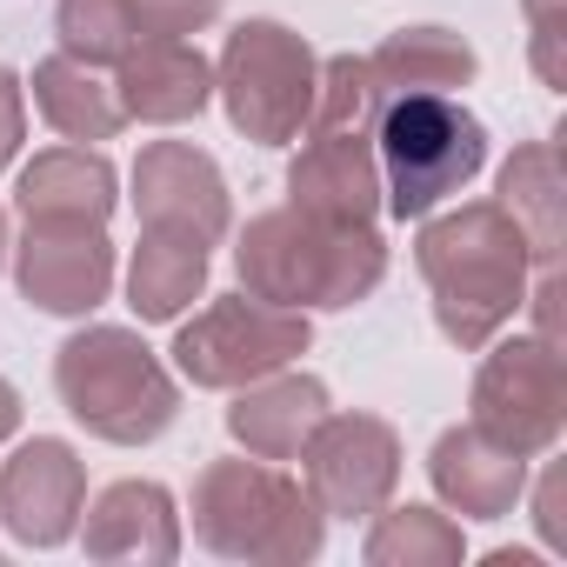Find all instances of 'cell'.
I'll return each mask as SVG.
<instances>
[{"mask_svg":"<svg viewBox=\"0 0 567 567\" xmlns=\"http://www.w3.org/2000/svg\"><path fill=\"white\" fill-rule=\"evenodd\" d=\"M87 554H174V501L161 481H121L94 501Z\"/></svg>","mask_w":567,"mask_h":567,"instance_id":"obj_19","label":"cell"},{"mask_svg":"<svg viewBox=\"0 0 567 567\" xmlns=\"http://www.w3.org/2000/svg\"><path fill=\"white\" fill-rule=\"evenodd\" d=\"M421 547H434V554H454L461 540H454V534L434 520V507H401V514H394V520L374 534V547H368V554H374V560H394V554H421Z\"/></svg>","mask_w":567,"mask_h":567,"instance_id":"obj_26","label":"cell"},{"mask_svg":"<svg viewBox=\"0 0 567 567\" xmlns=\"http://www.w3.org/2000/svg\"><path fill=\"white\" fill-rule=\"evenodd\" d=\"M54 381H61L68 414L87 434L121 441V447L154 441L174 421V408H181L167 368L127 328H87V334H74L61 348V361H54Z\"/></svg>","mask_w":567,"mask_h":567,"instance_id":"obj_4","label":"cell"},{"mask_svg":"<svg viewBox=\"0 0 567 567\" xmlns=\"http://www.w3.org/2000/svg\"><path fill=\"white\" fill-rule=\"evenodd\" d=\"M308 454V487L328 514H368L388 501L394 474H401V447L381 421L368 414H321L315 434L301 441Z\"/></svg>","mask_w":567,"mask_h":567,"instance_id":"obj_8","label":"cell"},{"mask_svg":"<svg viewBox=\"0 0 567 567\" xmlns=\"http://www.w3.org/2000/svg\"><path fill=\"white\" fill-rule=\"evenodd\" d=\"M328 414V388L295 374V381H267V388H247L234 408H227V427L247 454L260 461H288L301 454V441L315 434V421Z\"/></svg>","mask_w":567,"mask_h":567,"instance_id":"obj_17","label":"cell"},{"mask_svg":"<svg viewBox=\"0 0 567 567\" xmlns=\"http://www.w3.org/2000/svg\"><path fill=\"white\" fill-rule=\"evenodd\" d=\"M0 247H8V220H0Z\"/></svg>","mask_w":567,"mask_h":567,"instance_id":"obj_29","label":"cell"},{"mask_svg":"<svg viewBox=\"0 0 567 567\" xmlns=\"http://www.w3.org/2000/svg\"><path fill=\"white\" fill-rule=\"evenodd\" d=\"M127 8H134L141 41H181V34H200L220 14V0H127Z\"/></svg>","mask_w":567,"mask_h":567,"instance_id":"obj_25","label":"cell"},{"mask_svg":"<svg viewBox=\"0 0 567 567\" xmlns=\"http://www.w3.org/2000/svg\"><path fill=\"white\" fill-rule=\"evenodd\" d=\"M481 434H494L501 447L527 454V447H547L554 427H560V374H554V348H501L481 374Z\"/></svg>","mask_w":567,"mask_h":567,"instance_id":"obj_10","label":"cell"},{"mask_svg":"<svg viewBox=\"0 0 567 567\" xmlns=\"http://www.w3.org/2000/svg\"><path fill=\"white\" fill-rule=\"evenodd\" d=\"M288 194L315 220L368 227V214L381 207V167H374L368 141H354V134H308V147L288 174Z\"/></svg>","mask_w":567,"mask_h":567,"instance_id":"obj_13","label":"cell"},{"mask_svg":"<svg viewBox=\"0 0 567 567\" xmlns=\"http://www.w3.org/2000/svg\"><path fill=\"white\" fill-rule=\"evenodd\" d=\"M14 421H21V394H14L8 381H0V441L14 434Z\"/></svg>","mask_w":567,"mask_h":567,"instance_id":"obj_28","label":"cell"},{"mask_svg":"<svg viewBox=\"0 0 567 567\" xmlns=\"http://www.w3.org/2000/svg\"><path fill=\"white\" fill-rule=\"evenodd\" d=\"M374 74L388 94H447V87L474 81V54L447 28H408L374 54Z\"/></svg>","mask_w":567,"mask_h":567,"instance_id":"obj_21","label":"cell"},{"mask_svg":"<svg viewBox=\"0 0 567 567\" xmlns=\"http://www.w3.org/2000/svg\"><path fill=\"white\" fill-rule=\"evenodd\" d=\"M14 274L41 315H87L114 288V247L101 240V227L81 220H28Z\"/></svg>","mask_w":567,"mask_h":567,"instance_id":"obj_9","label":"cell"},{"mask_svg":"<svg viewBox=\"0 0 567 567\" xmlns=\"http://www.w3.org/2000/svg\"><path fill=\"white\" fill-rule=\"evenodd\" d=\"M214 94V74L207 61L187 48V41H134L121 54V114L127 121H154V127H174V121H194Z\"/></svg>","mask_w":567,"mask_h":567,"instance_id":"obj_14","label":"cell"},{"mask_svg":"<svg viewBox=\"0 0 567 567\" xmlns=\"http://www.w3.org/2000/svg\"><path fill=\"white\" fill-rule=\"evenodd\" d=\"M381 101H388V87H381L374 61L341 54V61H328V74L315 81L308 121H315V134H354V141H368V127L381 121Z\"/></svg>","mask_w":567,"mask_h":567,"instance_id":"obj_22","label":"cell"},{"mask_svg":"<svg viewBox=\"0 0 567 567\" xmlns=\"http://www.w3.org/2000/svg\"><path fill=\"white\" fill-rule=\"evenodd\" d=\"M240 280L247 295L274 308H354L374 295V280L388 274V247L368 227L315 220L301 207L288 214H260L240 234Z\"/></svg>","mask_w":567,"mask_h":567,"instance_id":"obj_1","label":"cell"},{"mask_svg":"<svg viewBox=\"0 0 567 567\" xmlns=\"http://www.w3.org/2000/svg\"><path fill=\"white\" fill-rule=\"evenodd\" d=\"M315 54L301 48V34H288L280 21H247L234 28L227 54H220V87H227V121L247 141H295L308 107H315Z\"/></svg>","mask_w":567,"mask_h":567,"instance_id":"obj_6","label":"cell"},{"mask_svg":"<svg viewBox=\"0 0 567 567\" xmlns=\"http://www.w3.org/2000/svg\"><path fill=\"white\" fill-rule=\"evenodd\" d=\"M207 280V240L194 234H174V227H147V240L134 247V267H127V295H134V315L141 321H174Z\"/></svg>","mask_w":567,"mask_h":567,"instance_id":"obj_18","label":"cell"},{"mask_svg":"<svg viewBox=\"0 0 567 567\" xmlns=\"http://www.w3.org/2000/svg\"><path fill=\"white\" fill-rule=\"evenodd\" d=\"M374 141H381L374 167H381V194L394 220L434 214L487 161V127L454 94H388Z\"/></svg>","mask_w":567,"mask_h":567,"instance_id":"obj_3","label":"cell"},{"mask_svg":"<svg viewBox=\"0 0 567 567\" xmlns=\"http://www.w3.org/2000/svg\"><path fill=\"white\" fill-rule=\"evenodd\" d=\"M134 8L127 0H61V48L87 68L101 61H121L134 48Z\"/></svg>","mask_w":567,"mask_h":567,"instance_id":"obj_24","label":"cell"},{"mask_svg":"<svg viewBox=\"0 0 567 567\" xmlns=\"http://www.w3.org/2000/svg\"><path fill=\"white\" fill-rule=\"evenodd\" d=\"M134 200L147 227H174L194 240H220L227 234V181L207 154H194L187 141H154L134 167Z\"/></svg>","mask_w":567,"mask_h":567,"instance_id":"obj_11","label":"cell"},{"mask_svg":"<svg viewBox=\"0 0 567 567\" xmlns=\"http://www.w3.org/2000/svg\"><path fill=\"white\" fill-rule=\"evenodd\" d=\"M34 107H41L68 141H114L121 121H127L121 101H114V87L94 81V68L74 61V54H54V61L34 68Z\"/></svg>","mask_w":567,"mask_h":567,"instance_id":"obj_20","label":"cell"},{"mask_svg":"<svg viewBox=\"0 0 567 567\" xmlns=\"http://www.w3.org/2000/svg\"><path fill=\"white\" fill-rule=\"evenodd\" d=\"M194 514H200V540L220 554H315L321 547V520L301 501L295 481H280L274 467L254 461H220L200 474L194 487Z\"/></svg>","mask_w":567,"mask_h":567,"instance_id":"obj_5","label":"cell"},{"mask_svg":"<svg viewBox=\"0 0 567 567\" xmlns=\"http://www.w3.org/2000/svg\"><path fill=\"white\" fill-rule=\"evenodd\" d=\"M308 348V315L301 308H274L260 295H220L200 321L181 328L174 361L194 388H240L274 368H288Z\"/></svg>","mask_w":567,"mask_h":567,"instance_id":"obj_7","label":"cell"},{"mask_svg":"<svg viewBox=\"0 0 567 567\" xmlns=\"http://www.w3.org/2000/svg\"><path fill=\"white\" fill-rule=\"evenodd\" d=\"M421 274L434 280L447 341L481 348L520 308V227L507 207H461L421 234Z\"/></svg>","mask_w":567,"mask_h":567,"instance_id":"obj_2","label":"cell"},{"mask_svg":"<svg viewBox=\"0 0 567 567\" xmlns=\"http://www.w3.org/2000/svg\"><path fill=\"white\" fill-rule=\"evenodd\" d=\"M21 134H28V121H21V87H14V74H8V68H0V167L14 161Z\"/></svg>","mask_w":567,"mask_h":567,"instance_id":"obj_27","label":"cell"},{"mask_svg":"<svg viewBox=\"0 0 567 567\" xmlns=\"http://www.w3.org/2000/svg\"><path fill=\"white\" fill-rule=\"evenodd\" d=\"M21 214L28 220H81L101 227L114 214V167L101 154H87V141L74 147H48L21 167Z\"/></svg>","mask_w":567,"mask_h":567,"instance_id":"obj_15","label":"cell"},{"mask_svg":"<svg viewBox=\"0 0 567 567\" xmlns=\"http://www.w3.org/2000/svg\"><path fill=\"white\" fill-rule=\"evenodd\" d=\"M434 481H441V494H447L461 514L494 520V514H507L514 494H520V454L501 447V441L481 434V427H454V434H441V447H434Z\"/></svg>","mask_w":567,"mask_h":567,"instance_id":"obj_16","label":"cell"},{"mask_svg":"<svg viewBox=\"0 0 567 567\" xmlns=\"http://www.w3.org/2000/svg\"><path fill=\"white\" fill-rule=\"evenodd\" d=\"M81 461L68 441H28L8 474H0V514L8 527L34 547H54L74 534V514H81Z\"/></svg>","mask_w":567,"mask_h":567,"instance_id":"obj_12","label":"cell"},{"mask_svg":"<svg viewBox=\"0 0 567 567\" xmlns=\"http://www.w3.org/2000/svg\"><path fill=\"white\" fill-rule=\"evenodd\" d=\"M501 194H507V214H514V220L527 214L520 240L534 234V254H540V260H554V240H560V194H554V154H547V147H527V154H514V161H507V174H501Z\"/></svg>","mask_w":567,"mask_h":567,"instance_id":"obj_23","label":"cell"}]
</instances>
